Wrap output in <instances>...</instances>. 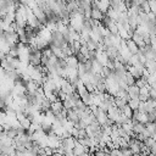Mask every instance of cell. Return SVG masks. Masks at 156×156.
<instances>
[{
  "label": "cell",
  "instance_id": "6da1fadb",
  "mask_svg": "<svg viewBox=\"0 0 156 156\" xmlns=\"http://www.w3.org/2000/svg\"><path fill=\"white\" fill-rule=\"evenodd\" d=\"M126 46H127V49L129 50V52L130 54H136L138 52V50H139V48H138V45L129 38V39H126Z\"/></svg>",
  "mask_w": 156,
  "mask_h": 156
},
{
  "label": "cell",
  "instance_id": "7a4b0ae2",
  "mask_svg": "<svg viewBox=\"0 0 156 156\" xmlns=\"http://www.w3.org/2000/svg\"><path fill=\"white\" fill-rule=\"evenodd\" d=\"M121 112H122L124 116L129 117V118H130V117H132V115H133V110H132V108L128 106V104H126V105L123 106V108L121 110Z\"/></svg>",
  "mask_w": 156,
  "mask_h": 156
}]
</instances>
